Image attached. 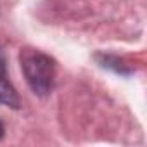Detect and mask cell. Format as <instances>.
<instances>
[{"instance_id":"obj_1","label":"cell","mask_w":147,"mask_h":147,"mask_svg":"<svg viewBox=\"0 0 147 147\" xmlns=\"http://www.w3.org/2000/svg\"><path fill=\"white\" fill-rule=\"evenodd\" d=\"M19 61L30 88L40 97L49 95L54 90L57 78V67L54 59L36 49H24L19 55Z\"/></svg>"},{"instance_id":"obj_2","label":"cell","mask_w":147,"mask_h":147,"mask_svg":"<svg viewBox=\"0 0 147 147\" xmlns=\"http://www.w3.org/2000/svg\"><path fill=\"white\" fill-rule=\"evenodd\" d=\"M0 104L11 106V107H19V95L4 76L0 78Z\"/></svg>"},{"instance_id":"obj_3","label":"cell","mask_w":147,"mask_h":147,"mask_svg":"<svg viewBox=\"0 0 147 147\" xmlns=\"http://www.w3.org/2000/svg\"><path fill=\"white\" fill-rule=\"evenodd\" d=\"M4 71H5V67H4V59H2V55H0V78L4 76Z\"/></svg>"},{"instance_id":"obj_4","label":"cell","mask_w":147,"mask_h":147,"mask_svg":"<svg viewBox=\"0 0 147 147\" xmlns=\"http://www.w3.org/2000/svg\"><path fill=\"white\" fill-rule=\"evenodd\" d=\"M2 137H4V125L0 123V140H2Z\"/></svg>"}]
</instances>
